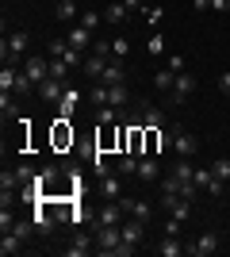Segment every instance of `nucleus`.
Masks as SVG:
<instances>
[{
  "label": "nucleus",
  "mask_w": 230,
  "mask_h": 257,
  "mask_svg": "<svg viewBox=\"0 0 230 257\" xmlns=\"http://www.w3.org/2000/svg\"><path fill=\"white\" fill-rule=\"evenodd\" d=\"M123 226V242H131V246H142V238H146V223L142 219H127V223H119Z\"/></svg>",
  "instance_id": "nucleus-9"
},
{
  "label": "nucleus",
  "mask_w": 230,
  "mask_h": 257,
  "mask_svg": "<svg viewBox=\"0 0 230 257\" xmlns=\"http://www.w3.org/2000/svg\"><path fill=\"white\" fill-rule=\"evenodd\" d=\"M173 173H176V177H180V181H192V177H196V169H192V161H188V158H176Z\"/></svg>",
  "instance_id": "nucleus-28"
},
{
  "label": "nucleus",
  "mask_w": 230,
  "mask_h": 257,
  "mask_svg": "<svg viewBox=\"0 0 230 257\" xmlns=\"http://www.w3.org/2000/svg\"><path fill=\"white\" fill-rule=\"evenodd\" d=\"M211 8L215 12H230V0H211Z\"/></svg>",
  "instance_id": "nucleus-45"
},
{
  "label": "nucleus",
  "mask_w": 230,
  "mask_h": 257,
  "mask_svg": "<svg viewBox=\"0 0 230 257\" xmlns=\"http://www.w3.org/2000/svg\"><path fill=\"white\" fill-rule=\"evenodd\" d=\"M108 104L111 107H127V104H131V88H127V85H111L108 88Z\"/></svg>",
  "instance_id": "nucleus-17"
},
{
  "label": "nucleus",
  "mask_w": 230,
  "mask_h": 257,
  "mask_svg": "<svg viewBox=\"0 0 230 257\" xmlns=\"http://www.w3.org/2000/svg\"><path fill=\"white\" fill-rule=\"evenodd\" d=\"M119 204L127 215H134V219H142V223H150L153 219V207L146 204V200H131V196H119Z\"/></svg>",
  "instance_id": "nucleus-8"
},
{
  "label": "nucleus",
  "mask_w": 230,
  "mask_h": 257,
  "mask_svg": "<svg viewBox=\"0 0 230 257\" xmlns=\"http://www.w3.org/2000/svg\"><path fill=\"white\" fill-rule=\"evenodd\" d=\"M66 50H69V43H66V39H54V43H50V58H62Z\"/></svg>",
  "instance_id": "nucleus-41"
},
{
  "label": "nucleus",
  "mask_w": 230,
  "mask_h": 257,
  "mask_svg": "<svg viewBox=\"0 0 230 257\" xmlns=\"http://www.w3.org/2000/svg\"><path fill=\"white\" fill-rule=\"evenodd\" d=\"M81 27L96 31V27H100V12H85V16H81Z\"/></svg>",
  "instance_id": "nucleus-40"
},
{
  "label": "nucleus",
  "mask_w": 230,
  "mask_h": 257,
  "mask_svg": "<svg viewBox=\"0 0 230 257\" xmlns=\"http://www.w3.org/2000/svg\"><path fill=\"white\" fill-rule=\"evenodd\" d=\"M16 69H12V65H4V69H0V88H4V92H12V85H16Z\"/></svg>",
  "instance_id": "nucleus-34"
},
{
  "label": "nucleus",
  "mask_w": 230,
  "mask_h": 257,
  "mask_svg": "<svg viewBox=\"0 0 230 257\" xmlns=\"http://www.w3.org/2000/svg\"><path fill=\"white\" fill-rule=\"evenodd\" d=\"M127 12H131V8H127L123 0H111L108 8H104V20H108V23H123V16H127Z\"/></svg>",
  "instance_id": "nucleus-23"
},
{
  "label": "nucleus",
  "mask_w": 230,
  "mask_h": 257,
  "mask_svg": "<svg viewBox=\"0 0 230 257\" xmlns=\"http://www.w3.org/2000/svg\"><path fill=\"white\" fill-rule=\"evenodd\" d=\"M192 181H196L199 188H203V192H211V196H222V181H219V177H215L211 169H196V177H192Z\"/></svg>",
  "instance_id": "nucleus-11"
},
{
  "label": "nucleus",
  "mask_w": 230,
  "mask_h": 257,
  "mask_svg": "<svg viewBox=\"0 0 230 257\" xmlns=\"http://www.w3.org/2000/svg\"><path fill=\"white\" fill-rule=\"evenodd\" d=\"M100 192L108 196V200H119V192H123L119 173H108V177H100Z\"/></svg>",
  "instance_id": "nucleus-14"
},
{
  "label": "nucleus",
  "mask_w": 230,
  "mask_h": 257,
  "mask_svg": "<svg viewBox=\"0 0 230 257\" xmlns=\"http://www.w3.org/2000/svg\"><path fill=\"white\" fill-rule=\"evenodd\" d=\"M31 88H35V81L27 73H20V77H16V85H12V92H16V96H31Z\"/></svg>",
  "instance_id": "nucleus-27"
},
{
  "label": "nucleus",
  "mask_w": 230,
  "mask_h": 257,
  "mask_svg": "<svg viewBox=\"0 0 230 257\" xmlns=\"http://www.w3.org/2000/svg\"><path fill=\"white\" fill-rule=\"evenodd\" d=\"M123 223V204L115 200V204H108V207H100V215H96V226H119Z\"/></svg>",
  "instance_id": "nucleus-12"
},
{
  "label": "nucleus",
  "mask_w": 230,
  "mask_h": 257,
  "mask_svg": "<svg viewBox=\"0 0 230 257\" xmlns=\"http://www.w3.org/2000/svg\"><path fill=\"white\" fill-rule=\"evenodd\" d=\"M165 234H169V238L180 234V219H169V223H165Z\"/></svg>",
  "instance_id": "nucleus-42"
},
{
  "label": "nucleus",
  "mask_w": 230,
  "mask_h": 257,
  "mask_svg": "<svg viewBox=\"0 0 230 257\" xmlns=\"http://www.w3.org/2000/svg\"><path fill=\"white\" fill-rule=\"evenodd\" d=\"M23 249V238L16 234V230H4V238H0V253L8 257V253H20Z\"/></svg>",
  "instance_id": "nucleus-20"
},
{
  "label": "nucleus",
  "mask_w": 230,
  "mask_h": 257,
  "mask_svg": "<svg viewBox=\"0 0 230 257\" xmlns=\"http://www.w3.org/2000/svg\"><path fill=\"white\" fill-rule=\"evenodd\" d=\"M23 73L31 77L35 85H43L46 77H50V62L46 58H23Z\"/></svg>",
  "instance_id": "nucleus-7"
},
{
  "label": "nucleus",
  "mask_w": 230,
  "mask_h": 257,
  "mask_svg": "<svg viewBox=\"0 0 230 257\" xmlns=\"http://www.w3.org/2000/svg\"><path fill=\"white\" fill-rule=\"evenodd\" d=\"M153 85H157V92H173V85H176V73L169 69V65H165V69H157Z\"/></svg>",
  "instance_id": "nucleus-22"
},
{
  "label": "nucleus",
  "mask_w": 230,
  "mask_h": 257,
  "mask_svg": "<svg viewBox=\"0 0 230 257\" xmlns=\"http://www.w3.org/2000/svg\"><path fill=\"white\" fill-rule=\"evenodd\" d=\"M66 81H58V77H46L43 85H39V96L46 100V104H62V96H66Z\"/></svg>",
  "instance_id": "nucleus-6"
},
{
  "label": "nucleus",
  "mask_w": 230,
  "mask_h": 257,
  "mask_svg": "<svg viewBox=\"0 0 230 257\" xmlns=\"http://www.w3.org/2000/svg\"><path fill=\"white\" fill-rule=\"evenodd\" d=\"M111 54H115V58H123V62H127V54H131V43H127V39H111Z\"/></svg>",
  "instance_id": "nucleus-35"
},
{
  "label": "nucleus",
  "mask_w": 230,
  "mask_h": 257,
  "mask_svg": "<svg viewBox=\"0 0 230 257\" xmlns=\"http://www.w3.org/2000/svg\"><path fill=\"white\" fill-rule=\"evenodd\" d=\"M58 20H66V23L77 20V0H58Z\"/></svg>",
  "instance_id": "nucleus-26"
},
{
  "label": "nucleus",
  "mask_w": 230,
  "mask_h": 257,
  "mask_svg": "<svg viewBox=\"0 0 230 257\" xmlns=\"http://www.w3.org/2000/svg\"><path fill=\"white\" fill-rule=\"evenodd\" d=\"M169 215H173V219H180V223H184L188 215H192V200H184V196H180V200H176V207H173V211H169Z\"/></svg>",
  "instance_id": "nucleus-32"
},
{
  "label": "nucleus",
  "mask_w": 230,
  "mask_h": 257,
  "mask_svg": "<svg viewBox=\"0 0 230 257\" xmlns=\"http://www.w3.org/2000/svg\"><path fill=\"white\" fill-rule=\"evenodd\" d=\"M157 253H161V257H180V253H188V246H180L176 238H169V234H165V242L157 246Z\"/></svg>",
  "instance_id": "nucleus-24"
},
{
  "label": "nucleus",
  "mask_w": 230,
  "mask_h": 257,
  "mask_svg": "<svg viewBox=\"0 0 230 257\" xmlns=\"http://www.w3.org/2000/svg\"><path fill=\"white\" fill-rule=\"evenodd\" d=\"M142 184H153L161 181V165H157V158H138V173H134Z\"/></svg>",
  "instance_id": "nucleus-10"
},
{
  "label": "nucleus",
  "mask_w": 230,
  "mask_h": 257,
  "mask_svg": "<svg viewBox=\"0 0 230 257\" xmlns=\"http://www.w3.org/2000/svg\"><path fill=\"white\" fill-rule=\"evenodd\" d=\"M16 177H20V184H35V177H39V173H35L31 165H20V169H16Z\"/></svg>",
  "instance_id": "nucleus-37"
},
{
  "label": "nucleus",
  "mask_w": 230,
  "mask_h": 257,
  "mask_svg": "<svg viewBox=\"0 0 230 257\" xmlns=\"http://www.w3.org/2000/svg\"><path fill=\"white\" fill-rule=\"evenodd\" d=\"M123 4H127V0H123Z\"/></svg>",
  "instance_id": "nucleus-47"
},
{
  "label": "nucleus",
  "mask_w": 230,
  "mask_h": 257,
  "mask_svg": "<svg viewBox=\"0 0 230 257\" xmlns=\"http://www.w3.org/2000/svg\"><path fill=\"white\" fill-rule=\"evenodd\" d=\"M215 249H219V234H215V230H203V234L188 246V253H192V257H211Z\"/></svg>",
  "instance_id": "nucleus-4"
},
{
  "label": "nucleus",
  "mask_w": 230,
  "mask_h": 257,
  "mask_svg": "<svg viewBox=\"0 0 230 257\" xmlns=\"http://www.w3.org/2000/svg\"><path fill=\"white\" fill-rule=\"evenodd\" d=\"M0 54H4L8 65L23 62V54H27V31H8V39L0 43Z\"/></svg>",
  "instance_id": "nucleus-1"
},
{
  "label": "nucleus",
  "mask_w": 230,
  "mask_h": 257,
  "mask_svg": "<svg viewBox=\"0 0 230 257\" xmlns=\"http://www.w3.org/2000/svg\"><path fill=\"white\" fill-rule=\"evenodd\" d=\"M119 242H123V226H96V249L100 253H111Z\"/></svg>",
  "instance_id": "nucleus-3"
},
{
  "label": "nucleus",
  "mask_w": 230,
  "mask_h": 257,
  "mask_svg": "<svg viewBox=\"0 0 230 257\" xmlns=\"http://www.w3.org/2000/svg\"><path fill=\"white\" fill-rule=\"evenodd\" d=\"M77 104H81V92H77V88H66V96H62V104H58V115L69 119L77 111Z\"/></svg>",
  "instance_id": "nucleus-16"
},
{
  "label": "nucleus",
  "mask_w": 230,
  "mask_h": 257,
  "mask_svg": "<svg viewBox=\"0 0 230 257\" xmlns=\"http://www.w3.org/2000/svg\"><path fill=\"white\" fill-rule=\"evenodd\" d=\"M66 142H73V131H69V127H66V119H62V123H58V127H54V146H58V150H62Z\"/></svg>",
  "instance_id": "nucleus-29"
},
{
  "label": "nucleus",
  "mask_w": 230,
  "mask_h": 257,
  "mask_svg": "<svg viewBox=\"0 0 230 257\" xmlns=\"http://www.w3.org/2000/svg\"><path fill=\"white\" fill-rule=\"evenodd\" d=\"M219 92H222V96H230V69L219 77Z\"/></svg>",
  "instance_id": "nucleus-44"
},
{
  "label": "nucleus",
  "mask_w": 230,
  "mask_h": 257,
  "mask_svg": "<svg viewBox=\"0 0 230 257\" xmlns=\"http://www.w3.org/2000/svg\"><path fill=\"white\" fill-rule=\"evenodd\" d=\"M211 173H215V177H219V181L226 184V181H230V158H219L215 165H211Z\"/></svg>",
  "instance_id": "nucleus-33"
},
{
  "label": "nucleus",
  "mask_w": 230,
  "mask_h": 257,
  "mask_svg": "<svg viewBox=\"0 0 230 257\" xmlns=\"http://www.w3.org/2000/svg\"><path fill=\"white\" fill-rule=\"evenodd\" d=\"M169 135H173V150L180 154V158H192V154H196V135H188L184 127H180V123H173V127H169Z\"/></svg>",
  "instance_id": "nucleus-2"
},
{
  "label": "nucleus",
  "mask_w": 230,
  "mask_h": 257,
  "mask_svg": "<svg viewBox=\"0 0 230 257\" xmlns=\"http://www.w3.org/2000/svg\"><path fill=\"white\" fill-rule=\"evenodd\" d=\"M0 111H4V123H8V119H20V104H16V92H0Z\"/></svg>",
  "instance_id": "nucleus-19"
},
{
  "label": "nucleus",
  "mask_w": 230,
  "mask_h": 257,
  "mask_svg": "<svg viewBox=\"0 0 230 257\" xmlns=\"http://www.w3.org/2000/svg\"><path fill=\"white\" fill-rule=\"evenodd\" d=\"M100 85H127V62L123 58H111L108 69H104V77H100Z\"/></svg>",
  "instance_id": "nucleus-5"
},
{
  "label": "nucleus",
  "mask_w": 230,
  "mask_h": 257,
  "mask_svg": "<svg viewBox=\"0 0 230 257\" xmlns=\"http://www.w3.org/2000/svg\"><path fill=\"white\" fill-rule=\"evenodd\" d=\"M81 69H85V73L92 77V81H100V77H104V69H108V58H100V54H88Z\"/></svg>",
  "instance_id": "nucleus-15"
},
{
  "label": "nucleus",
  "mask_w": 230,
  "mask_h": 257,
  "mask_svg": "<svg viewBox=\"0 0 230 257\" xmlns=\"http://www.w3.org/2000/svg\"><path fill=\"white\" fill-rule=\"evenodd\" d=\"M88 100H92L96 107H104V104H108V85H100V81H96V88L88 92Z\"/></svg>",
  "instance_id": "nucleus-36"
},
{
  "label": "nucleus",
  "mask_w": 230,
  "mask_h": 257,
  "mask_svg": "<svg viewBox=\"0 0 230 257\" xmlns=\"http://www.w3.org/2000/svg\"><path fill=\"white\" fill-rule=\"evenodd\" d=\"M165 50V39H161V35H153V39H150V54H161Z\"/></svg>",
  "instance_id": "nucleus-43"
},
{
  "label": "nucleus",
  "mask_w": 230,
  "mask_h": 257,
  "mask_svg": "<svg viewBox=\"0 0 230 257\" xmlns=\"http://www.w3.org/2000/svg\"><path fill=\"white\" fill-rule=\"evenodd\" d=\"M92 54H100V58H115V54H111V43H104V39H96V43H92Z\"/></svg>",
  "instance_id": "nucleus-38"
},
{
  "label": "nucleus",
  "mask_w": 230,
  "mask_h": 257,
  "mask_svg": "<svg viewBox=\"0 0 230 257\" xmlns=\"http://www.w3.org/2000/svg\"><path fill=\"white\" fill-rule=\"evenodd\" d=\"M188 92H196V77H192V73L184 69V73H176V85H173V100H184Z\"/></svg>",
  "instance_id": "nucleus-13"
},
{
  "label": "nucleus",
  "mask_w": 230,
  "mask_h": 257,
  "mask_svg": "<svg viewBox=\"0 0 230 257\" xmlns=\"http://www.w3.org/2000/svg\"><path fill=\"white\" fill-rule=\"evenodd\" d=\"M66 253H69V257H85V253H92V238H88V234H77L73 242L66 246Z\"/></svg>",
  "instance_id": "nucleus-18"
},
{
  "label": "nucleus",
  "mask_w": 230,
  "mask_h": 257,
  "mask_svg": "<svg viewBox=\"0 0 230 257\" xmlns=\"http://www.w3.org/2000/svg\"><path fill=\"white\" fill-rule=\"evenodd\" d=\"M138 107H142V127H165V115L153 104H138Z\"/></svg>",
  "instance_id": "nucleus-21"
},
{
  "label": "nucleus",
  "mask_w": 230,
  "mask_h": 257,
  "mask_svg": "<svg viewBox=\"0 0 230 257\" xmlns=\"http://www.w3.org/2000/svg\"><path fill=\"white\" fill-rule=\"evenodd\" d=\"M12 230H16V234H20L23 242H27V238H31L35 230H39V226H35V219H31V223H27V219H16V223H12Z\"/></svg>",
  "instance_id": "nucleus-30"
},
{
  "label": "nucleus",
  "mask_w": 230,
  "mask_h": 257,
  "mask_svg": "<svg viewBox=\"0 0 230 257\" xmlns=\"http://www.w3.org/2000/svg\"><path fill=\"white\" fill-rule=\"evenodd\" d=\"M165 65H169V69H173V73H184V58H180V54H169V58H165Z\"/></svg>",
  "instance_id": "nucleus-39"
},
{
  "label": "nucleus",
  "mask_w": 230,
  "mask_h": 257,
  "mask_svg": "<svg viewBox=\"0 0 230 257\" xmlns=\"http://www.w3.org/2000/svg\"><path fill=\"white\" fill-rule=\"evenodd\" d=\"M66 73H69V62H66V58H50V77L66 81Z\"/></svg>",
  "instance_id": "nucleus-31"
},
{
  "label": "nucleus",
  "mask_w": 230,
  "mask_h": 257,
  "mask_svg": "<svg viewBox=\"0 0 230 257\" xmlns=\"http://www.w3.org/2000/svg\"><path fill=\"white\" fill-rule=\"evenodd\" d=\"M192 8H196V12H207V8H211V0H192Z\"/></svg>",
  "instance_id": "nucleus-46"
},
{
  "label": "nucleus",
  "mask_w": 230,
  "mask_h": 257,
  "mask_svg": "<svg viewBox=\"0 0 230 257\" xmlns=\"http://www.w3.org/2000/svg\"><path fill=\"white\" fill-rule=\"evenodd\" d=\"M138 173V154H123L119 158V177H134Z\"/></svg>",
  "instance_id": "nucleus-25"
}]
</instances>
